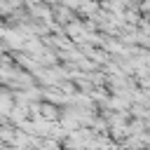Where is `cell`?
I'll return each mask as SVG.
<instances>
[{"label":"cell","mask_w":150,"mask_h":150,"mask_svg":"<svg viewBox=\"0 0 150 150\" xmlns=\"http://www.w3.org/2000/svg\"><path fill=\"white\" fill-rule=\"evenodd\" d=\"M42 110H45L47 117H54V108H52V105H42Z\"/></svg>","instance_id":"obj_1"}]
</instances>
